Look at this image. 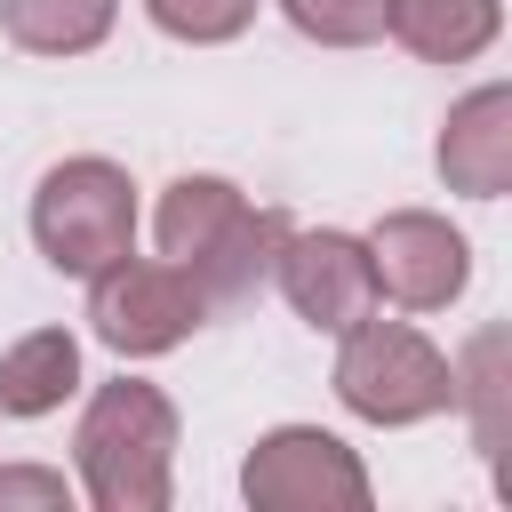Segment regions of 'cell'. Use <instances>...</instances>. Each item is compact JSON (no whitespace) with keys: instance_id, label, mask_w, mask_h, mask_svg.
Returning <instances> with one entry per match:
<instances>
[{"instance_id":"1","label":"cell","mask_w":512,"mask_h":512,"mask_svg":"<svg viewBox=\"0 0 512 512\" xmlns=\"http://www.w3.org/2000/svg\"><path fill=\"white\" fill-rule=\"evenodd\" d=\"M160 256L200 288L208 312H248L272 288V256L296 232L288 208H256L232 176H176L152 208Z\"/></svg>"},{"instance_id":"2","label":"cell","mask_w":512,"mask_h":512,"mask_svg":"<svg viewBox=\"0 0 512 512\" xmlns=\"http://www.w3.org/2000/svg\"><path fill=\"white\" fill-rule=\"evenodd\" d=\"M80 496L96 512H168L176 496V400L144 376H112L88 392L72 432Z\"/></svg>"},{"instance_id":"3","label":"cell","mask_w":512,"mask_h":512,"mask_svg":"<svg viewBox=\"0 0 512 512\" xmlns=\"http://www.w3.org/2000/svg\"><path fill=\"white\" fill-rule=\"evenodd\" d=\"M336 344H344V352H336V400H344L360 424L400 432V424H432V416L456 408V368H448V352H440L424 328L368 312V320L344 328Z\"/></svg>"},{"instance_id":"4","label":"cell","mask_w":512,"mask_h":512,"mask_svg":"<svg viewBox=\"0 0 512 512\" xmlns=\"http://www.w3.org/2000/svg\"><path fill=\"white\" fill-rule=\"evenodd\" d=\"M32 248L72 272V280H96L104 264H120L136 248V184L120 160L104 152H80V160H56L32 192Z\"/></svg>"},{"instance_id":"5","label":"cell","mask_w":512,"mask_h":512,"mask_svg":"<svg viewBox=\"0 0 512 512\" xmlns=\"http://www.w3.org/2000/svg\"><path fill=\"white\" fill-rule=\"evenodd\" d=\"M240 496L256 512H368L376 480L360 464V448H344L320 424H272L248 456H240Z\"/></svg>"},{"instance_id":"6","label":"cell","mask_w":512,"mask_h":512,"mask_svg":"<svg viewBox=\"0 0 512 512\" xmlns=\"http://www.w3.org/2000/svg\"><path fill=\"white\" fill-rule=\"evenodd\" d=\"M208 320V304H200V288L160 256H120V264H104L96 280H88V336L104 344V352H120V360H160V352H176L192 328Z\"/></svg>"},{"instance_id":"7","label":"cell","mask_w":512,"mask_h":512,"mask_svg":"<svg viewBox=\"0 0 512 512\" xmlns=\"http://www.w3.org/2000/svg\"><path fill=\"white\" fill-rule=\"evenodd\" d=\"M368 272L400 312H448L472 288V240L432 208H392L368 232Z\"/></svg>"},{"instance_id":"8","label":"cell","mask_w":512,"mask_h":512,"mask_svg":"<svg viewBox=\"0 0 512 512\" xmlns=\"http://www.w3.org/2000/svg\"><path fill=\"white\" fill-rule=\"evenodd\" d=\"M272 288L288 296V312L320 336H344L360 328L384 296H376V272H368V240L352 232H288L280 256H272Z\"/></svg>"},{"instance_id":"9","label":"cell","mask_w":512,"mask_h":512,"mask_svg":"<svg viewBox=\"0 0 512 512\" xmlns=\"http://www.w3.org/2000/svg\"><path fill=\"white\" fill-rule=\"evenodd\" d=\"M440 184L464 192V200H504L512 192V88L504 80H480L472 96L448 104L440 120Z\"/></svg>"},{"instance_id":"10","label":"cell","mask_w":512,"mask_h":512,"mask_svg":"<svg viewBox=\"0 0 512 512\" xmlns=\"http://www.w3.org/2000/svg\"><path fill=\"white\" fill-rule=\"evenodd\" d=\"M384 32L424 64H472L504 32V0H392Z\"/></svg>"},{"instance_id":"11","label":"cell","mask_w":512,"mask_h":512,"mask_svg":"<svg viewBox=\"0 0 512 512\" xmlns=\"http://www.w3.org/2000/svg\"><path fill=\"white\" fill-rule=\"evenodd\" d=\"M72 392H80V336L72 328H32L0 352V416L32 424V416H56Z\"/></svg>"},{"instance_id":"12","label":"cell","mask_w":512,"mask_h":512,"mask_svg":"<svg viewBox=\"0 0 512 512\" xmlns=\"http://www.w3.org/2000/svg\"><path fill=\"white\" fill-rule=\"evenodd\" d=\"M504 360H512L504 320L472 328L464 360H448V368H456V408L472 416V448H480V464H488V472L504 464V432H512V376H504Z\"/></svg>"},{"instance_id":"13","label":"cell","mask_w":512,"mask_h":512,"mask_svg":"<svg viewBox=\"0 0 512 512\" xmlns=\"http://www.w3.org/2000/svg\"><path fill=\"white\" fill-rule=\"evenodd\" d=\"M0 24L24 56H88L112 40L120 0H0Z\"/></svg>"},{"instance_id":"14","label":"cell","mask_w":512,"mask_h":512,"mask_svg":"<svg viewBox=\"0 0 512 512\" xmlns=\"http://www.w3.org/2000/svg\"><path fill=\"white\" fill-rule=\"evenodd\" d=\"M280 16L320 48H368V40H384L392 0H280Z\"/></svg>"},{"instance_id":"15","label":"cell","mask_w":512,"mask_h":512,"mask_svg":"<svg viewBox=\"0 0 512 512\" xmlns=\"http://www.w3.org/2000/svg\"><path fill=\"white\" fill-rule=\"evenodd\" d=\"M256 8H264V0H144V16H152L168 40H184V48H224V40H240V32L256 24Z\"/></svg>"},{"instance_id":"16","label":"cell","mask_w":512,"mask_h":512,"mask_svg":"<svg viewBox=\"0 0 512 512\" xmlns=\"http://www.w3.org/2000/svg\"><path fill=\"white\" fill-rule=\"evenodd\" d=\"M80 496V480H64L56 464H0V512H64Z\"/></svg>"}]
</instances>
